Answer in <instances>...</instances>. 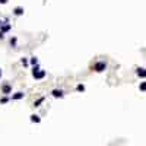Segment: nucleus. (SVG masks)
<instances>
[{
    "mask_svg": "<svg viewBox=\"0 0 146 146\" xmlns=\"http://www.w3.org/2000/svg\"><path fill=\"white\" fill-rule=\"evenodd\" d=\"M105 69H107V63H105V61H98V63L94 64V70H95V72H98V73L104 72Z\"/></svg>",
    "mask_w": 146,
    "mask_h": 146,
    "instance_id": "2",
    "label": "nucleus"
},
{
    "mask_svg": "<svg viewBox=\"0 0 146 146\" xmlns=\"http://www.w3.org/2000/svg\"><path fill=\"white\" fill-rule=\"evenodd\" d=\"M76 89H78L79 92H83V91H85V86H83V85H78V86H76Z\"/></svg>",
    "mask_w": 146,
    "mask_h": 146,
    "instance_id": "14",
    "label": "nucleus"
},
{
    "mask_svg": "<svg viewBox=\"0 0 146 146\" xmlns=\"http://www.w3.org/2000/svg\"><path fill=\"white\" fill-rule=\"evenodd\" d=\"M44 99H45L44 96H41V98H38V99H36L35 102H34V107H40V105H41L42 102H44Z\"/></svg>",
    "mask_w": 146,
    "mask_h": 146,
    "instance_id": "10",
    "label": "nucleus"
},
{
    "mask_svg": "<svg viewBox=\"0 0 146 146\" xmlns=\"http://www.w3.org/2000/svg\"><path fill=\"white\" fill-rule=\"evenodd\" d=\"M31 64L32 66H36V64H38V59H36V57H31Z\"/></svg>",
    "mask_w": 146,
    "mask_h": 146,
    "instance_id": "12",
    "label": "nucleus"
},
{
    "mask_svg": "<svg viewBox=\"0 0 146 146\" xmlns=\"http://www.w3.org/2000/svg\"><path fill=\"white\" fill-rule=\"evenodd\" d=\"M10 28H12V26H10L9 23H3V25H0V31H2L3 34H5V32H7V31H9Z\"/></svg>",
    "mask_w": 146,
    "mask_h": 146,
    "instance_id": "6",
    "label": "nucleus"
},
{
    "mask_svg": "<svg viewBox=\"0 0 146 146\" xmlns=\"http://www.w3.org/2000/svg\"><path fill=\"white\" fill-rule=\"evenodd\" d=\"M3 36H5V34H3L2 31H0V38H3Z\"/></svg>",
    "mask_w": 146,
    "mask_h": 146,
    "instance_id": "18",
    "label": "nucleus"
},
{
    "mask_svg": "<svg viewBox=\"0 0 146 146\" xmlns=\"http://www.w3.org/2000/svg\"><path fill=\"white\" fill-rule=\"evenodd\" d=\"M7 101H9V98H7V96H3V98L0 99V104H6Z\"/></svg>",
    "mask_w": 146,
    "mask_h": 146,
    "instance_id": "13",
    "label": "nucleus"
},
{
    "mask_svg": "<svg viewBox=\"0 0 146 146\" xmlns=\"http://www.w3.org/2000/svg\"><path fill=\"white\" fill-rule=\"evenodd\" d=\"M51 95L54 96V98H63V91L61 89H53V92H51Z\"/></svg>",
    "mask_w": 146,
    "mask_h": 146,
    "instance_id": "5",
    "label": "nucleus"
},
{
    "mask_svg": "<svg viewBox=\"0 0 146 146\" xmlns=\"http://www.w3.org/2000/svg\"><path fill=\"white\" fill-rule=\"evenodd\" d=\"M136 75H137L140 79H145V78H146V69H145V67H139V69L136 70Z\"/></svg>",
    "mask_w": 146,
    "mask_h": 146,
    "instance_id": "3",
    "label": "nucleus"
},
{
    "mask_svg": "<svg viewBox=\"0 0 146 146\" xmlns=\"http://www.w3.org/2000/svg\"><path fill=\"white\" fill-rule=\"evenodd\" d=\"M32 76H34V79H44L45 78V70H42V69H40L38 66H34V70H32Z\"/></svg>",
    "mask_w": 146,
    "mask_h": 146,
    "instance_id": "1",
    "label": "nucleus"
},
{
    "mask_svg": "<svg viewBox=\"0 0 146 146\" xmlns=\"http://www.w3.org/2000/svg\"><path fill=\"white\" fill-rule=\"evenodd\" d=\"M31 121H32V123H40V121H41V118H40V115L32 114L31 115Z\"/></svg>",
    "mask_w": 146,
    "mask_h": 146,
    "instance_id": "9",
    "label": "nucleus"
},
{
    "mask_svg": "<svg viewBox=\"0 0 146 146\" xmlns=\"http://www.w3.org/2000/svg\"><path fill=\"white\" fill-rule=\"evenodd\" d=\"M10 44H12V45H15V44H16V38H12V40H10Z\"/></svg>",
    "mask_w": 146,
    "mask_h": 146,
    "instance_id": "16",
    "label": "nucleus"
},
{
    "mask_svg": "<svg viewBox=\"0 0 146 146\" xmlns=\"http://www.w3.org/2000/svg\"><path fill=\"white\" fill-rule=\"evenodd\" d=\"M0 72H2V70H0Z\"/></svg>",
    "mask_w": 146,
    "mask_h": 146,
    "instance_id": "20",
    "label": "nucleus"
},
{
    "mask_svg": "<svg viewBox=\"0 0 146 146\" xmlns=\"http://www.w3.org/2000/svg\"><path fill=\"white\" fill-rule=\"evenodd\" d=\"M22 64H23V66H28V60L25 59V57L22 59Z\"/></svg>",
    "mask_w": 146,
    "mask_h": 146,
    "instance_id": "15",
    "label": "nucleus"
},
{
    "mask_svg": "<svg viewBox=\"0 0 146 146\" xmlns=\"http://www.w3.org/2000/svg\"><path fill=\"white\" fill-rule=\"evenodd\" d=\"M139 89H140L142 92H146V82H140V85H139Z\"/></svg>",
    "mask_w": 146,
    "mask_h": 146,
    "instance_id": "11",
    "label": "nucleus"
},
{
    "mask_svg": "<svg viewBox=\"0 0 146 146\" xmlns=\"http://www.w3.org/2000/svg\"><path fill=\"white\" fill-rule=\"evenodd\" d=\"M0 78H2V72H0Z\"/></svg>",
    "mask_w": 146,
    "mask_h": 146,
    "instance_id": "19",
    "label": "nucleus"
},
{
    "mask_svg": "<svg viewBox=\"0 0 146 146\" xmlns=\"http://www.w3.org/2000/svg\"><path fill=\"white\" fill-rule=\"evenodd\" d=\"M23 95H25L23 92H16V94H13V95H12V99H22Z\"/></svg>",
    "mask_w": 146,
    "mask_h": 146,
    "instance_id": "7",
    "label": "nucleus"
},
{
    "mask_svg": "<svg viewBox=\"0 0 146 146\" xmlns=\"http://www.w3.org/2000/svg\"><path fill=\"white\" fill-rule=\"evenodd\" d=\"M13 13L16 15V16H21V15H23V7H15Z\"/></svg>",
    "mask_w": 146,
    "mask_h": 146,
    "instance_id": "8",
    "label": "nucleus"
},
{
    "mask_svg": "<svg viewBox=\"0 0 146 146\" xmlns=\"http://www.w3.org/2000/svg\"><path fill=\"white\" fill-rule=\"evenodd\" d=\"M0 3H2V5H6V3H7V0H0Z\"/></svg>",
    "mask_w": 146,
    "mask_h": 146,
    "instance_id": "17",
    "label": "nucleus"
},
{
    "mask_svg": "<svg viewBox=\"0 0 146 146\" xmlns=\"http://www.w3.org/2000/svg\"><path fill=\"white\" fill-rule=\"evenodd\" d=\"M10 92H12V86H10V85H7V83H6V85H3V86H2V94L9 95Z\"/></svg>",
    "mask_w": 146,
    "mask_h": 146,
    "instance_id": "4",
    "label": "nucleus"
}]
</instances>
